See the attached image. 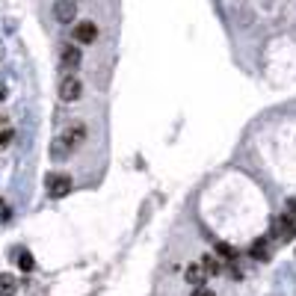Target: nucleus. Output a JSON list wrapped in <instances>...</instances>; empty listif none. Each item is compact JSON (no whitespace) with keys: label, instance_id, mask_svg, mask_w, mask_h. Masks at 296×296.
Instances as JSON below:
<instances>
[{"label":"nucleus","instance_id":"nucleus-1","mask_svg":"<svg viewBox=\"0 0 296 296\" xmlns=\"http://www.w3.org/2000/svg\"><path fill=\"white\" fill-rule=\"evenodd\" d=\"M89 139V127L83 125V122H74V125H68L62 133H59V139L53 142V157L56 160H62V157H68L71 151H77L83 142Z\"/></svg>","mask_w":296,"mask_h":296},{"label":"nucleus","instance_id":"nucleus-2","mask_svg":"<svg viewBox=\"0 0 296 296\" xmlns=\"http://www.w3.org/2000/svg\"><path fill=\"white\" fill-rule=\"evenodd\" d=\"M44 187H47V196H50V199H65V196L71 193L74 181H71L68 172H50L47 181H44Z\"/></svg>","mask_w":296,"mask_h":296},{"label":"nucleus","instance_id":"nucleus-3","mask_svg":"<svg viewBox=\"0 0 296 296\" xmlns=\"http://www.w3.org/2000/svg\"><path fill=\"white\" fill-rule=\"evenodd\" d=\"M80 95H83V80L77 74H65L59 80V101L62 104H74V101H80Z\"/></svg>","mask_w":296,"mask_h":296},{"label":"nucleus","instance_id":"nucleus-4","mask_svg":"<svg viewBox=\"0 0 296 296\" xmlns=\"http://www.w3.org/2000/svg\"><path fill=\"white\" fill-rule=\"evenodd\" d=\"M80 62H83V50H80L74 42H65V44L59 47V65L65 68V74H74V71L80 68Z\"/></svg>","mask_w":296,"mask_h":296},{"label":"nucleus","instance_id":"nucleus-5","mask_svg":"<svg viewBox=\"0 0 296 296\" xmlns=\"http://www.w3.org/2000/svg\"><path fill=\"white\" fill-rule=\"evenodd\" d=\"M98 42V24L95 21H77L74 24V44H95Z\"/></svg>","mask_w":296,"mask_h":296},{"label":"nucleus","instance_id":"nucleus-6","mask_svg":"<svg viewBox=\"0 0 296 296\" xmlns=\"http://www.w3.org/2000/svg\"><path fill=\"white\" fill-rule=\"evenodd\" d=\"M77 0H56L53 3V21L56 24H74L77 21Z\"/></svg>","mask_w":296,"mask_h":296},{"label":"nucleus","instance_id":"nucleus-7","mask_svg":"<svg viewBox=\"0 0 296 296\" xmlns=\"http://www.w3.org/2000/svg\"><path fill=\"white\" fill-rule=\"evenodd\" d=\"M273 237L282 240V243H291L296 237V222L288 219V216H276V219H273Z\"/></svg>","mask_w":296,"mask_h":296},{"label":"nucleus","instance_id":"nucleus-8","mask_svg":"<svg viewBox=\"0 0 296 296\" xmlns=\"http://www.w3.org/2000/svg\"><path fill=\"white\" fill-rule=\"evenodd\" d=\"M249 255L255 261H267L270 258V237H255L252 246H249Z\"/></svg>","mask_w":296,"mask_h":296},{"label":"nucleus","instance_id":"nucleus-9","mask_svg":"<svg viewBox=\"0 0 296 296\" xmlns=\"http://www.w3.org/2000/svg\"><path fill=\"white\" fill-rule=\"evenodd\" d=\"M184 276H187V282H190V285H196V288H202V285H205V279H208V273H205V267H202V264H190V267L184 270Z\"/></svg>","mask_w":296,"mask_h":296},{"label":"nucleus","instance_id":"nucleus-10","mask_svg":"<svg viewBox=\"0 0 296 296\" xmlns=\"http://www.w3.org/2000/svg\"><path fill=\"white\" fill-rule=\"evenodd\" d=\"M18 294V279L12 273H0V296H15Z\"/></svg>","mask_w":296,"mask_h":296},{"label":"nucleus","instance_id":"nucleus-11","mask_svg":"<svg viewBox=\"0 0 296 296\" xmlns=\"http://www.w3.org/2000/svg\"><path fill=\"white\" fill-rule=\"evenodd\" d=\"M202 267H205L208 276H219V273H225V264H222L219 258H213V255H205V258H202Z\"/></svg>","mask_w":296,"mask_h":296},{"label":"nucleus","instance_id":"nucleus-12","mask_svg":"<svg viewBox=\"0 0 296 296\" xmlns=\"http://www.w3.org/2000/svg\"><path fill=\"white\" fill-rule=\"evenodd\" d=\"M15 258H18V270H21V273H33V270H36V258H33L27 249H21Z\"/></svg>","mask_w":296,"mask_h":296},{"label":"nucleus","instance_id":"nucleus-13","mask_svg":"<svg viewBox=\"0 0 296 296\" xmlns=\"http://www.w3.org/2000/svg\"><path fill=\"white\" fill-rule=\"evenodd\" d=\"M216 252H219V258H225V261H234V258H237V249H234L231 243H225V240H216Z\"/></svg>","mask_w":296,"mask_h":296},{"label":"nucleus","instance_id":"nucleus-14","mask_svg":"<svg viewBox=\"0 0 296 296\" xmlns=\"http://www.w3.org/2000/svg\"><path fill=\"white\" fill-rule=\"evenodd\" d=\"M12 139H15V130H12V127H3V130H0V145L6 148Z\"/></svg>","mask_w":296,"mask_h":296},{"label":"nucleus","instance_id":"nucleus-15","mask_svg":"<svg viewBox=\"0 0 296 296\" xmlns=\"http://www.w3.org/2000/svg\"><path fill=\"white\" fill-rule=\"evenodd\" d=\"M285 216L296 222V199H288V205H285Z\"/></svg>","mask_w":296,"mask_h":296},{"label":"nucleus","instance_id":"nucleus-16","mask_svg":"<svg viewBox=\"0 0 296 296\" xmlns=\"http://www.w3.org/2000/svg\"><path fill=\"white\" fill-rule=\"evenodd\" d=\"M193 296H216V294H213L211 288H205V285H202V288H196V291H193Z\"/></svg>","mask_w":296,"mask_h":296},{"label":"nucleus","instance_id":"nucleus-17","mask_svg":"<svg viewBox=\"0 0 296 296\" xmlns=\"http://www.w3.org/2000/svg\"><path fill=\"white\" fill-rule=\"evenodd\" d=\"M3 98H6V92H3V89H0V101H3Z\"/></svg>","mask_w":296,"mask_h":296},{"label":"nucleus","instance_id":"nucleus-18","mask_svg":"<svg viewBox=\"0 0 296 296\" xmlns=\"http://www.w3.org/2000/svg\"><path fill=\"white\" fill-rule=\"evenodd\" d=\"M0 125H3V116H0Z\"/></svg>","mask_w":296,"mask_h":296}]
</instances>
